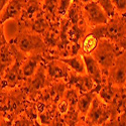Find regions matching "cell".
Listing matches in <instances>:
<instances>
[{
    "mask_svg": "<svg viewBox=\"0 0 126 126\" xmlns=\"http://www.w3.org/2000/svg\"><path fill=\"white\" fill-rule=\"evenodd\" d=\"M29 101L19 86L0 90V125H12L14 119L24 112Z\"/></svg>",
    "mask_w": 126,
    "mask_h": 126,
    "instance_id": "1",
    "label": "cell"
},
{
    "mask_svg": "<svg viewBox=\"0 0 126 126\" xmlns=\"http://www.w3.org/2000/svg\"><path fill=\"white\" fill-rule=\"evenodd\" d=\"M25 56L34 54L44 55L47 47L40 34L31 32L26 29H17L16 34L9 40Z\"/></svg>",
    "mask_w": 126,
    "mask_h": 126,
    "instance_id": "2",
    "label": "cell"
},
{
    "mask_svg": "<svg viewBox=\"0 0 126 126\" xmlns=\"http://www.w3.org/2000/svg\"><path fill=\"white\" fill-rule=\"evenodd\" d=\"M123 50L124 49L117 44L103 37L100 38L96 48L94 49L91 56L98 63V65L102 70V73L106 77L110 68L113 66L115 60Z\"/></svg>",
    "mask_w": 126,
    "mask_h": 126,
    "instance_id": "3",
    "label": "cell"
},
{
    "mask_svg": "<svg viewBox=\"0 0 126 126\" xmlns=\"http://www.w3.org/2000/svg\"><path fill=\"white\" fill-rule=\"evenodd\" d=\"M9 46L14 56V62L10 66V68L5 72V74L3 75L1 81H0V90L12 89L18 87L24 81L21 73V66L25 59L27 58V56H25L23 52L20 51L13 44L9 43Z\"/></svg>",
    "mask_w": 126,
    "mask_h": 126,
    "instance_id": "4",
    "label": "cell"
},
{
    "mask_svg": "<svg viewBox=\"0 0 126 126\" xmlns=\"http://www.w3.org/2000/svg\"><path fill=\"white\" fill-rule=\"evenodd\" d=\"M103 37L126 50V13L116 14L103 24Z\"/></svg>",
    "mask_w": 126,
    "mask_h": 126,
    "instance_id": "5",
    "label": "cell"
},
{
    "mask_svg": "<svg viewBox=\"0 0 126 126\" xmlns=\"http://www.w3.org/2000/svg\"><path fill=\"white\" fill-rule=\"evenodd\" d=\"M50 84L51 83L48 81L47 76L46 65L43 61V63L38 66L34 74L30 78L24 80L19 87L24 91L28 100L34 101L36 97L38 96V94L40 93V91L44 90L46 87L50 85Z\"/></svg>",
    "mask_w": 126,
    "mask_h": 126,
    "instance_id": "6",
    "label": "cell"
},
{
    "mask_svg": "<svg viewBox=\"0 0 126 126\" xmlns=\"http://www.w3.org/2000/svg\"><path fill=\"white\" fill-rule=\"evenodd\" d=\"M110 116L111 113L109 106L96 95L85 117V125H106L107 121L110 119Z\"/></svg>",
    "mask_w": 126,
    "mask_h": 126,
    "instance_id": "7",
    "label": "cell"
},
{
    "mask_svg": "<svg viewBox=\"0 0 126 126\" xmlns=\"http://www.w3.org/2000/svg\"><path fill=\"white\" fill-rule=\"evenodd\" d=\"M82 12H83V18L89 28L105 24L109 19L106 13L104 12V10L95 0H93V1L89 3L83 4Z\"/></svg>",
    "mask_w": 126,
    "mask_h": 126,
    "instance_id": "8",
    "label": "cell"
},
{
    "mask_svg": "<svg viewBox=\"0 0 126 126\" xmlns=\"http://www.w3.org/2000/svg\"><path fill=\"white\" fill-rule=\"evenodd\" d=\"M106 81L113 86L124 88L126 86V50L124 49L115 60L106 75Z\"/></svg>",
    "mask_w": 126,
    "mask_h": 126,
    "instance_id": "9",
    "label": "cell"
},
{
    "mask_svg": "<svg viewBox=\"0 0 126 126\" xmlns=\"http://www.w3.org/2000/svg\"><path fill=\"white\" fill-rule=\"evenodd\" d=\"M45 65L47 76L50 83L56 81H68L72 70L63 61L60 59H55L45 63Z\"/></svg>",
    "mask_w": 126,
    "mask_h": 126,
    "instance_id": "10",
    "label": "cell"
},
{
    "mask_svg": "<svg viewBox=\"0 0 126 126\" xmlns=\"http://www.w3.org/2000/svg\"><path fill=\"white\" fill-rule=\"evenodd\" d=\"M49 26H50V23L46 18L43 10H41L40 12H38L30 20L17 23V29H26V30L31 31V32L40 34L41 36L47 32V29L49 28Z\"/></svg>",
    "mask_w": 126,
    "mask_h": 126,
    "instance_id": "11",
    "label": "cell"
},
{
    "mask_svg": "<svg viewBox=\"0 0 126 126\" xmlns=\"http://www.w3.org/2000/svg\"><path fill=\"white\" fill-rule=\"evenodd\" d=\"M67 85L69 87L76 88L80 92V94L90 91H94L96 93V84L87 74H77L74 71H72L67 81Z\"/></svg>",
    "mask_w": 126,
    "mask_h": 126,
    "instance_id": "12",
    "label": "cell"
},
{
    "mask_svg": "<svg viewBox=\"0 0 126 126\" xmlns=\"http://www.w3.org/2000/svg\"><path fill=\"white\" fill-rule=\"evenodd\" d=\"M82 58L85 63L86 74L89 75L96 84V93L99 91L100 87L106 82V77L102 73V70L98 63L91 55H82Z\"/></svg>",
    "mask_w": 126,
    "mask_h": 126,
    "instance_id": "13",
    "label": "cell"
},
{
    "mask_svg": "<svg viewBox=\"0 0 126 126\" xmlns=\"http://www.w3.org/2000/svg\"><path fill=\"white\" fill-rule=\"evenodd\" d=\"M25 3V0H9L0 13V23L4 24L7 20L12 19L17 22Z\"/></svg>",
    "mask_w": 126,
    "mask_h": 126,
    "instance_id": "14",
    "label": "cell"
},
{
    "mask_svg": "<svg viewBox=\"0 0 126 126\" xmlns=\"http://www.w3.org/2000/svg\"><path fill=\"white\" fill-rule=\"evenodd\" d=\"M44 58L43 55L40 54H34V55H30L27 56L25 61L23 62V64L21 66V73H22V77L24 80L30 78L32 76L38 66L43 63Z\"/></svg>",
    "mask_w": 126,
    "mask_h": 126,
    "instance_id": "15",
    "label": "cell"
},
{
    "mask_svg": "<svg viewBox=\"0 0 126 126\" xmlns=\"http://www.w3.org/2000/svg\"><path fill=\"white\" fill-rule=\"evenodd\" d=\"M41 11V1L40 0H25L18 22H24L33 18L38 12Z\"/></svg>",
    "mask_w": 126,
    "mask_h": 126,
    "instance_id": "16",
    "label": "cell"
},
{
    "mask_svg": "<svg viewBox=\"0 0 126 126\" xmlns=\"http://www.w3.org/2000/svg\"><path fill=\"white\" fill-rule=\"evenodd\" d=\"M97 95V93H95L94 91H90V92H86V93H81L77 105H76V109L79 113L80 116L85 120L86 115L91 107V104L93 102V99L95 98V96Z\"/></svg>",
    "mask_w": 126,
    "mask_h": 126,
    "instance_id": "17",
    "label": "cell"
},
{
    "mask_svg": "<svg viewBox=\"0 0 126 126\" xmlns=\"http://www.w3.org/2000/svg\"><path fill=\"white\" fill-rule=\"evenodd\" d=\"M14 62V56L10 48L9 43L2 46L1 49H0V81H1L3 75L5 74V72L10 68Z\"/></svg>",
    "mask_w": 126,
    "mask_h": 126,
    "instance_id": "18",
    "label": "cell"
},
{
    "mask_svg": "<svg viewBox=\"0 0 126 126\" xmlns=\"http://www.w3.org/2000/svg\"><path fill=\"white\" fill-rule=\"evenodd\" d=\"M58 3L59 0H43L41 2V10L50 24L60 23V20L57 19Z\"/></svg>",
    "mask_w": 126,
    "mask_h": 126,
    "instance_id": "19",
    "label": "cell"
},
{
    "mask_svg": "<svg viewBox=\"0 0 126 126\" xmlns=\"http://www.w3.org/2000/svg\"><path fill=\"white\" fill-rule=\"evenodd\" d=\"M119 88L118 87H115L113 86L111 83L109 82H105L103 85L100 87L99 91L97 92V96L104 102L106 103L107 105L111 104L112 101L114 100L115 96H116V94L118 92Z\"/></svg>",
    "mask_w": 126,
    "mask_h": 126,
    "instance_id": "20",
    "label": "cell"
},
{
    "mask_svg": "<svg viewBox=\"0 0 126 126\" xmlns=\"http://www.w3.org/2000/svg\"><path fill=\"white\" fill-rule=\"evenodd\" d=\"M61 61H63L69 66V68L74 71L77 74H86V68H85V63L82 58V55H76L72 57H67V58H60Z\"/></svg>",
    "mask_w": 126,
    "mask_h": 126,
    "instance_id": "21",
    "label": "cell"
},
{
    "mask_svg": "<svg viewBox=\"0 0 126 126\" xmlns=\"http://www.w3.org/2000/svg\"><path fill=\"white\" fill-rule=\"evenodd\" d=\"M95 1L101 6V8L104 10V12L106 13L108 18H112L117 14L116 9H115L111 0H95Z\"/></svg>",
    "mask_w": 126,
    "mask_h": 126,
    "instance_id": "22",
    "label": "cell"
},
{
    "mask_svg": "<svg viewBox=\"0 0 126 126\" xmlns=\"http://www.w3.org/2000/svg\"><path fill=\"white\" fill-rule=\"evenodd\" d=\"M73 2V0H59L58 8H57V19L61 20L64 17Z\"/></svg>",
    "mask_w": 126,
    "mask_h": 126,
    "instance_id": "23",
    "label": "cell"
},
{
    "mask_svg": "<svg viewBox=\"0 0 126 126\" xmlns=\"http://www.w3.org/2000/svg\"><path fill=\"white\" fill-rule=\"evenodd\" d=\"M69 109H70L69 102L66 100V98L63 97V98L57 103V111H58V113H59V115H60V117L62 118V120H63V117H64L65 115L67 114V112L69 111ZM63 122H64V121H63ZM64 125H65V124H64Z\"/></svg>",
    "mask_w": 126,
    "mask_h": 126,
    "instance_id": "24",
    "label": "cell"
},
{
    "mask_svg": "<svg viewBox=\"0 0 126 126\" xmlns=\"http://www.w3.org/2000/svg\"><path fill=\"white\" fill-rule=\"evenodd\" d=\"M12 125H14V126H22V125L30 126V125H36V124L32 120H30L29 118H27V116L24 113H22V114H20L19 116H17L14 119Z\"/></svg>",
    "mask_w": 126,
    "mask_h": 126,
    "instance_id": "25",
    "label": "cell"
},
{
    "mask_svg": "<svg viewBox=\"0 0 126 126\" xmlns=\"http://www.w3.org/2000/svg\"><path fill=\"white\" fill-rule=\"evenodd\" d=\"M118 14L126 13V0H111Z\"/></svg>",
    "mask_w": 126,
    "mask_h": 126,
    "instance_id": "26",
    "label": "cell"
},
{
    "mask_svg": "<svg viewBox=\"0 0 126 126\" xmlns=\"http://www.w3.org/2000/svg\"><path fill=\"white\" fill-rule=\"evenodd\" d=\"M0 40L3 41V43H7V39L5 38V34H4L3 24H1V23H0Z\"/></svg>",
    "mask_w": 126,
    "mask_h": 126,
    "instance_id": "27",
    "label": "cell"
},
{
    "mask_svg": "<svg viewBox=\"0 0 126 126\" xmlns=\"http://www.w3.org/2000/svg\"><path fill=\"white\" fill-rule=\"evenodd\" d=\"M9 2V0H0V13L3 10V8L5 7V5Z\"/></svg>",
    "mask_w": 126,
    "mask_h": 126,
    "instance_id": "28",
    "label": "cell"
},
{
    "mask_svg": "<svg viewBox=\"0 0 126 126\" xmlns=\"http://www.w3.org/2000/svg\"><path fill=\"white\" fill-rule=\"evenodd\" d=\"M78 1L80 3H82V4H86V3H89V2L93 1V0H78Z\"/></svg>",
    "mask_w": 126,
    "mask_h": 126,
    "instance_id": "29",
    "label": "cell"
},
{
    "mask_svg": "<svg viewBox=\"0 0 126 126\" xmlns=\"http://www.w3.org/2000/svg\"><path fill=\"white\" fill-rule=\"evenodd\" d=\"M6 43H3V41H1V40H0V49H1V47H2V46L3 45H5Z\"/></svg>",
    "mask_w": 126,
    "mask_h": 126,
    "instance_id": "30",
    "label": "cell"
},
{
    "mask_svg": "<svg viewBox=\"0 0 126 126\" xmlns=\"http://www.w3.org/2000/svg\"><path fill=\"white\" fill-rule=\"evenodd\" d=\"M123 90H124V92H125V94H126V86L123 88Z\"/></svg>",
    "mask_w": 126,
    "mask_h": 126,
    "instance_id": "31",
    "label": "cell"
},
{
    "mask_svg": "<svg viewBox=\"0 0 126 126\" xmlns=\"http://www.w3.org/2000/svg\"><path fill=\"white\" fill-rule=\"evenodd\" d=\"M73 1H78V0H73Z\"/></svg>",
    "mask_w": 126,
    "mask_h": 126,
    "instance_id": "32",
    "label": "cell"
},
{
    "mask_svg": "<svg viewBox=\"0 0 126 126\" xmlns=\"http://www.w3.org/2000/svg\"><path fill=\"white\" fill-rule=\"evenodd\" d=\"M40 1H41V2H43V0H40Z\"/></svg>",
    "mask_w": 126,
    "mask_h": 126,
    "instance_id": "33",
    "label": "cell"
}]
</instances>
